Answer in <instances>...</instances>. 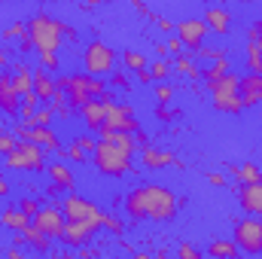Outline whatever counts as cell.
<instances>
[{"mask_svg": "<svg viewBox=\"0 0 262 259\" xmlns=\"http://www.w3.org/2000/svg\"><path fill=\"white\" fill-rule=\"evenodd\" d=\"M122 210L131 223H171L180 210V198L171 186L140 183V186L128 189Z\"/></svg>", "mask_w": 262, "mask_h": 259, "instance_id": "1", "label": "cell"}, {"mask_svg": "<svg viewBox=\"0 0 262 259\" xmlns=\"http://www.w3.org/2000/svg\"><path fill=\"white\" fill-rule=\"evenodd\" d=\"M98 143L92 149V165L101 177L110 180H122L134 171V156H137V140L128 131H110L101 128L98 131Z\"/></svg>", "mask_w": 262, "mask_h": 259, "instance_id": "2", "label": "cell"}, {"mask_svg": "<svg viewBox=\"0 0 262 259\" xmlns=\"http://www.w3.org/2000/svg\"><path fill=\"white\" fill-rule=\"evenodd\" d=\"M28 37L34 43V52H61V46L76 37V31L67 28L61 18L49 15L46 9H40L28 18Z\"/></svg>", "mask_w": 262, "mask_h": 259, "instance_id": "3", "label": "cell"}, {"mask_svg": "<svg viewBox=\"0 0 262 259\" xmlns=\"http://www.w3.org/2000/svg\"><path fill=\"white\" fill-rule=\"evenodd\" d=\"M207 92H210V104L216 113H229V116H241L244 104H241V92H238V76L232 70H226L223 76L210 79L207 82Z\"/></svg>", "mask_w": 262, "mask_h": 259, "instance_id": "4", "label": "cell"}, {"mask_svg": "<svg viewBox=\"0 0 262 259\" xmlns=\"http://www.w3.org/2000/svg\"><path fill=\"white\" fill-rule=\"evenodd\" d=\"M116 64H119V55H116V49L110 43H104L98 37L85 43V49H82V73H89V76H110L116 70Z\"/></svg>", "mask_w": 262, "mask_h": 259, "instance_id": "5", "label": "cell"}, {"mask_svg": "<svg viewBox=\"0 0 262 259\" xmlns=\"http://www.w3.org/2000/svg\"><path fill=\"white\" fill-rule=\"evenodd\" d=\"M3 159H6L3 165L9 171H21V174H40V171H46V149L37 146L34 140H18L15 149L6 153Z\"/></svg>", "mask_w": 262, "mask_h": 259, "instance_id": "6", "label": "cell"}, {"mask_svg": "<svg viewBox=\"0 0 262 259\" xmlns=\"http://www.w3.org/2000/svg\"><path fill=\"white\" fill-rule=\"evenodd\" d=\"M232 241L238 244L241 253L262 256V217H253V213L241 217L235 223V229H232Z\"/></svg>", "mask_w": 262, "mask_h": 259, "instance_id": "7", "label": "cell"}, {"mask_svg": "<svg viewBox=\"0 0 262 259\" xmlns=\"http://www.w3.org/2000/svg\"><path fill=\"white\" fill-rule=\"evenodd\" d=\"M61 210H64L67 220L95 223V226H101V217H104V207L101 204H95L92 198H85V195H79V192H67L61 198Z\"/></svg>", "mask_w": 262, "mask_h": 259, "instance_id": "8", "label": "cell"}, {"mask_svg": "<svg viewBox=\"0 0 262 259\" xmlns=\"http://www.w3.org/2000/svg\"><path fill=\"white\" fill-rule=\"evenodd\" d=\"M64 210H61V201L58 198H52L49 204H43L37 213H34V226L43 232V235H49L52 241H61V232H64Z\"/></svg>", "mask_w": 262, "mask_h": 259, "instance_id": "9", "label": "cell"}, {"mask_svg": "<svg viewBox=\"0 0 262 259\" xmlns=\"http://www.w3.org/2000/svg\"><path fill=\"white\" fill-rule=\"evenodd\" d=\"M15 137H18V140H34V143L43 146L46 153L64 156V146H61L58 134L52 131V125H28V122H18V125H15Z\"/></svg>", "mask_w": 262, "mask_h": 259, "instance_id": "10", "label": "cell"}, {"mask_svg": "<svg viewBox=\"0 0 262 259\" xmlns=\"http://www.w3.org/2000/svg\"><path fill=\"white\" fill-rule=\"evenodd\" d=\"M104 128L110 131H134L140 128V119H137V110L131 104H116V101H107V119H104Z\"/></svg>", "mask_w": 262, "mask_h": 259, "instance_id": "11", "label": "cell"}, {"mask_svg": "<svg viewBox=\"0 0 262 259\" xmlns=\"http://www.w3.org/2000/svg\"><path fill=\"white\" fill-rule=\"evenodd\" d=\"M55 82H58V89L64 92L67 104H70V107H76V110H79V107L92 98V92H89L92 76H89V73H70V76H58Z\"/></svg>", "mask_w": 262, "mask_h": 259, "instance_id": "12", "label": "cell"}, {"mask_svg": "<svg viewBox=\"0 0 262 259\" xmlns=\"http://www.w3.org/2000/svg\"><path fill=\"white\" fill-rule=\"evenodd\" d=\"M174 34L183 40V49L195 52L198 46L204 43V37H207L210 31H207L204 18H198V15H189V18H183V21H177V25H174Z\"/></svg>", "mask_w": 262, "mask_h": 259, "instance_id": "13", "label": "cell"}, {"mask_svg": "<svg viewBox=\"0 0 262 259\" xmlns=\"http://www.w3.org/2000/svg\"><path fill=\"white\" fill-rule=\"evenodd\" d=\"M101 226H95V223H79V220H67L64 223V232H61V244L70 247V250H79L82 244H92V238H95V232H98Z\"/></svg>", "mask_w": 262, "mask_h": 259, "instance_id": "14", "label": "cell"}, {"mask_svg": "<svg viewBox=\"0 0 262 259\" xmlns=\"http://www.w3.org/2000/svg\"><path fill=\"white\" fill-rule=\"evenodd\" d=\"M18 110H21V92L12 85V76L6 73V76H0V113L15 119Z\"/></svg>", "mask_w": 262, "mask_h": 259, "instance_id": "15", "label": "cell"}, {"mask_svg": "<svg viewBox=\"0 0 262 259\" xmlns=\"http://www.w3.org/2000/svg\"><path fill=\"white\" fill-rule=\"evenodd\" d=\"M238 92H241V104L244 107H256L262 104V73H244L238 76Z\"/></svg>", "mask_w": 262, "mask_h": 259, "instance_id": "16", "label": "cell"}, {"mask_svg": "<svg viewBox=\"0 0 262 259\" xmlns=\"http://www.w3.org/2000/svg\"><path fill=\"white\" fill-rule=\"evenodd\" d=\"M140 165H143L146 171H162V168H168V165H177V156H174L171 149H159V146L146 143V146L140 149Z\"/></svg>", "mask_w": 262, "mask_h": 259, "instance_id": "17", "label": "cell"}, {"mask_svg": "<svg viewBox=\"0 0 262 259\" xmlns=\"http://www.w3.org/2000/svg\"><path fill=\"white\" fill-rule=\"evenodd\" d=\"M238 186H241L238 189L241 210H247L253 217H262V180H256V183H238Z\"/></svg>", "mask_w": 262, "mask_h": 259, "instance_id": "18", "label": "cell"}, {"mask_svg": "<svg viewBox=\"0 0 262 259\" xmlns=\"http://www.w3.org/2000/svg\"><path fill=\"white\" fill-rule=\"evenodd\" d=\"M79 116H82V125L89 131H101L104 128V119H107V101L89 98V101L79 107Z\"/></svg>", "mask_w": 262, "mask_h": 259, "instance_id": "19", "label": "cell"}, {"mask_svg": "<svg viewBox=\"0 0 262 259\" xmlns=\"http://www.w3.org/2000/svg\"><path fill=\"white\" fill-rule=\"evenodd\" d=\"M204 25H207L210 34L226 37V34L232 31V12H229L226 6H207V9H204Z\"/></svg>", "mask_w": 262, "mask_h": 259, "instance_id": "20", "label": "cell"}, {"mask_svg": "<svg viewBox=\"0 0 262 259\" xmlns=\"http://www.w3.org/2000/svg\"><path fill=\"white\" fill-rule=\"evenodd\" d=\"M46 174H49V180L61 192H73L76 189V177H73V171H70L67 162H46Z\"/></svg>", "mask_w": 262, "mask_h": 259, "instance_id": "21", "label": "cell"}, {"mask_svg": "<svg viewBox=\"0 0 262 259\" xmlns=\"http://www.w3.org/2000/svg\"><path fill=\"white\" fill-rule=\"evenodd\" d=\"M34 92L40 101H52V95L58 92V82L46 67H34Z\"/></svg>", "mask_w": 262, "mask_h": 259, "instance_id": "22", "label": "cell"}, {"mask_svg": "<svg viewBox=\"0 0 262 259\" xmlns=\"http://www.w3.org/2000/svg\"><path fill=\"white\" fill-rule=\"evenodd\" d=\"M12 85L21 92V95H28V92H34V70L25 64V61H15V67H12Z\"/></svg>", "mask_w": 262, "mask_h": 259, "instance_id": "23", "label": "cell"}, {"mask_svg": "<svg viewBox=\"0 0 262 259\" xmlns=\"http://www.w3.org/2000/svg\"><path fill=\"white\" fill-rule=\"evenodd\" d=\"M21 232H25V241H28L37 253H49V250H52V238H49V235H43V232L34 226V220H31Z\"/></svg>", "mask_w": 262, "mask_h": 259, "instance_id": "24", "label": "cell"}, {"mask_svg": "<svg viewBox=\"0 0 262 259\" xmlns=\"http://www.w3.org/2000/svg\"><path fill=\"white\" fill-rule=\"evenodd\" d=\"M0 223H3L6 229H12V232H21V229L31 223V217H28L25 210H18V207H6V210H0Z\"/></svg>", "mask_w": 262, "mask_h": 259, "instance_id": "25", "label": "cell"}, {"mask_svg": "<svg viewBox=\"0 0 262 259\" xmlns=\"http://www.w3.org/2000/svg\"><path fill=\"white\" fill-rule=\"evenodd\" d=\"M171 70H174V73H183V76H189V79H201V67H195V61H192L189 55H174V58H171Z\"/></svg>", "mask_w": 262, "mask_h": 259, "instance_id": "26", "label": "cell"}, {"mask_svg": "<svg viewBox=\"0 0 262 259\" xmlns=\"http://www.w3.org/2000/svg\"><path fill=\"white\" fill-rule=\"evenodd\" d=\"M119 64H122V70L137 73V70L149 67V61H146V55H143V52H137V49H125V52H122V58H119Z\"/></svg>", "mask_w": 262, "mask_h": 259, "instance_id": "27", "label": "cell"}, {"mask_svg": "<svg viewBox=\"0 0 262 259\" xmlns=\"http://www.w3.org/2000/svg\"><path fill=\"white\" fill-rule=\"evenodd\" d=\"M207 253L210 256H238L241 250H238V244L232 238H216V241L207 244Z\"/></svg>", "mask_w": 262, "mask_h": 259, "instance_id": "28", "label": "cell"}, {"mask_svg": "<svg viewBox=\"0 0 262 259\" xmlns=\"http://www.w3.org/2000/svg\"><path fill=\"white\" fill-rule=\"evenodd\" d=\"M238 183H256V180H262V168L256 165V162H244V165H238V171L232 174Z\"/></svg>", "mask_w": 262, "mask_h": 259, "instance_id": "29", "label": "cell"}, {"mask_svg": "<svg viewBox=\"0 0 262 259\" xmlns=\"http://www.w3.org/2000/svg\"><path fill=\"white\" fill-rule=\"evenodd\" d=\"M25 37H28V21H9L0 34V40H6V43H18Z\"/></svg>", "mask_w": 262, "mask_h": 259, "instance_id": "30", "label": "cell"}, {"mask_svg": "<svg viewBox=\"0 0 262 259\" xmlns=\"http://www.w3.org/2000/svg\"><path fill=\"white\" fill-rule=\"evenodd\" d=\"M244 52H247V70L250 73H262V49L253 43V40H247V46H244Z\"/></svg>", "mask_w": 262, "mask_h": 259, "instance_id": "31", "label": "cell"}, {"mask_svg": "<svg viewBox=\"0 0 262 259\" xmlns=\"http://www.w3.org/2000/svg\"><path fill=\"white\" fill-rule=\"evenodd\" d=\"M101 229H107L110 235H116V238H122V232H125V223L116 217V213H110V210H104V217H101Z\"/></svg>", "mask_w": 262, "mask_h": 259, "instance_id": "32", "label": "cell"}, {"mask_svg": "<svg viewBox=\"0 0 262 259\" xmlns=\"http://www.w3.org/2000/svg\"><path fill=\"white\" fill-rule=\"evenodd\" d=\"M156 89H152V98H156V104H171L174 101V85L168 82V79H162V82H152Z\"/></svg>", "mask_w": 262, "mask_h": 259, "instance_id": "33", "label": "cell"}, {"mask_svg": "<svg viewBox=\"0 0 262 259\" xmlns=\"http://www.w3.org/2000/svg\"><path fill=\"white\" fill-rule=\"evenodd\" d=\"M229 70V58L223 55V58H216V61H210V64L201 70V76H204V82H210V79H216V76H223Z\"/></svg>", "mask_w": 262, "mask_h": 259, "instance_id": "34", "label": "cell"}, {"mask_svg": "<svg viewBox=\"0 0 262 259\" xmlns=\"http://www.w3.org/2000/svg\"><path fill=\"white\" fill-rule=\"evenodd\" d=\"M149 73H152V79L156 82H162V79H168L174 70H171V58H156L152 64H149Z\"/></svg>", "mask_w": 262, "mask_h": 259, "instance_id": "35", "label": "cell"}, {"mask_svg": "<svg viewBox=\"0 0 262 259\" xmlns=\"http://www.w3.org/2000/svg\"><path fill=\"white\" fill-rule=\"evenodd\" d=\"M52 119H55V107H37L31 125H52Z\"/></svg>", "mask_w": 262, "mask_h": 259, "instance_id": "36", "label": "cell"}, {"mask_svg": "<svg viewBox=\"0 0 262 259\" xmlns=\"http://www.w3.org/2000/svg\"><path fill=\"white\" fill-rule=\"evenodd\" d=\"M15 207H18V210H25V213L34 220V213L40 210V201H37V195L31 192V195H25V198H18V204H15Z\"/></svg>", "mask_w": 262, "mask_h": 259, "instance_id": "37", "label": "cell"}, {"mask_svg": "<svg viewBox=\"0 0 262 259\" xmlns=\"http://www.w3.org/2000/svg\"><path fill=\"white\" fill-rule=\"evenodd\" d=\"M15 143H18V137H15V131H0V156H6V153H12L15 149Z\"/></svg>", "mask_w": 262, "mask_h": 259, "instance_id": "38", "label": "cell"}, {"mask_svg": "<svg viewBox=\"0 0 262 259\" xmlns=\"http://www.w3.org/2000/svg\"><path fill=\"white\" fill-rule=\"evenodd\" d=\"M195 55L201 58V61H216V58L226 55V49H213V46H204V43H201V46L195 49Z\"/></svg>", "mask_w": 262, "mask_h": 259, "instance_id": "39", "label": "cell"}, {"mask_svg": "<svg viewBox=\"0 0 262 259\" xmlns=\"http://www.w3.org/2000/svg\"><path fill=\"white\" fill-rule=\"evenodd\" d=\"M64 156H67V162H89V153H85L76 140H70V146L64 149Z\"/></svg>", "mask_w": 262, "mask_h": 259, "instance_id": "40", "label": "cell"}, {"mask_svg": "<svg viewBox=\"0 0 262 259\" xmlns=\"http://www.w3.org/2000/svg\"><path fill=\"white\" fill-rule=\"evenodd\" d=\"M156 119L168 125V122H174V119H177V110H174L171 104H156Z\"/></svg>", "mask_w": 262, "mask_h": 259, "instance_id": "41", "label": "cell"}, {"mask_svg": "<svg viewBox=\"0 0 262 259\" xmlns=\"http://www.w3.org/2000/svg\"><path fill=\"white\" fill-rule=\"evenodd\" d=\"M40 55V67H46L49 73H58V52H37Z\"/></svg>", "mask_w": 262, "mask_h": 259, "instance_id": "42", "label": "cell"}, {"mask_svg": "<svg viewBox=\"0 0 262 259\" xmlns=\"http://www.w3.org/2000/svg\"><path fill=\"white\" fill-rule=\"evenodd\" d=\"M73 140H76V143H79V146H82V149H85L89 156H92V149H95V143H98V140H95L92 134H76Z\"/></svg>", "mask_w": 262, "mask_h": 259, "instance_id": "43", "label": "cell"}, {"mask_svg": "<svg viewBox=\"0 0 262 259\" xmlns=\"http://www.w3.org/2000/svg\"><path fill=\"white\" fill-rule=\"evenodd\" d=\"M156 28H159L162 34H171V31H174V21L165 18V15H159V18H156Z\"/></svg>", "mask_w": 262, "mask_h": 259, "instance_id": "44", "label": "cell"}, {"mask_svg": "<svg viewBox=\"0 0 262 259\" xmlns=\"http://www.w3.org/2000/svg\"><path fill=\"white\" fill-rule=\"evenodd\" d=\"M180 49H183V40H180L177 34L168 37V52H171V55H180Z\"/></svg>", "mask_w": 262, "mask_h": 259, "instance_id": "45", "label": "cell"}, {"mask_svg": "<svg viewBox=\"0 0 262 259\" xmlns=\"http://www.w3.org/2000/svg\"><path fill=\"white\" fill-rule=\"evenodd\" d=\"M137 82H143V85H152V82H156V79H152V73H149V67L137 70Z\"/></svg>", "mask_w": 262, "mask_h": 259, "instance_id": "46", "label": "cell"}, {"mask_svg": "<svg viewBox=\"0 0 262 259\" xmlns=\"http://www.w3.org/2000/svg\"><path fill=\"white\" fill-rule=\"evenodd\" d=\"M207 183H210V186H226L229 180H226V174H216V171H213V174H207Z\"/></svg>", "mask_w": 262, "mask_h": 259, "instance_id": "47", "label": "cell"}, {"mask_svg": "<svg viewBox=\"0 0 262 259\" xmlns=\"http://www.w3.org/2000/svg\"><path fill=\"white\" fill-rule=\"evenodd\" d=\"M180 256H186V259H195L198 256V250L192 247V244H180V250H177Z\"/></svg>", "mask_w": 262, "mask_h": 259, "instance_id": "48", "label": "cell"}, {"mask_svg": "<svg viewBox=\"0 0 262 259\" xmlns=\"http://www.w3.org/2000/svg\"><path fill=\"white\" fill-rule=\"evenodd\" d=\"M9 189H12V186H9V180H6V174H3V168H0V198H6Z\"/></svg>", "mask_w": 262, "mask_h": 259, "instance_id": "49", "label": "cell"}, {"mask_svg": "<svg viewBox=\"0 0 262 259\" xmlns=\"http://www.w3.org/2000/svg\"><path fill=\"white\" fill-rule=\"evenodd\" d=\"M110 76H113V85H119V89H122V85H128V76H125V73H116V70H113Z\"/></svg>", "mask_w": 262, "mask_h": 259, "instance_id": "50", "label": "cell"}, {"mask_svg": "<svg viewBox=\"0 0 262 259\" xmlns=\"http://www.w3.org/2000/svg\"><path fill=\"white\" fill-rule=\"evenodd\" d=\"M156 55H159V58H168V55H171V52H168V43H156Z\"/></svg>", "mask_w": 262, "mask_h": 259, "instance_id": "51", "label": "cell"}, {"mask_svg": "<svg viewBox=\"0 0 262 259\" xmlns=\"http://www.w3.org/2000/svg\"><path fill=\"white\" fill-rule=\"evenodd\" d=\"M85 6H104V3H113V0H82Z\"/></svg>", "mask_w": 262, "mask_h": 259, "instance_id": "52", "label": "cell"}, {"mask_svg": "<svg viewBox=\"0 0 262 259\" xmlns=\"http://www.w3.org/2000/svg\"><path fill=\"white\" fill-rule=\"evenodd\" d=\"M6 253H9V259H21V250H18V247H12V250H6Z\"/></svg>", "mask_w": 262, "mask_h": 259, "instance_id": "53", "label": "cell"}, {"mask_svg": "<svg viewBox=\"0 0 262 259\" xmlns=\"http://www.w3.org/2000/svg\"><path fill=\"white\" fill-rule=\"evenodd\" d=\"M0 67H6V49L0 46Z\"/></svg>", "mask_w": 262, "mask_h": 259, "instance_id": "54", "label": "cell"}, {"mask_svg": "<svg viewBox=\"0 0 262 259\" xmlns=\"http://www.w3.org/2000/svg\"><path fill=\"white\" fill-rule=\"evenodd\" d=\"M40 3H64V0H40Z\"/></svg>", "mask_w": 262, "mask_h": 259, "instance_id": "55", "label": "cell"}, {"mask_svg": "<svg viewBox=\"0 0 262 259\" xmlns=\"http://www.w3.org/2000/svg\"><path fill=\"white\" fill-rule=\"evenodd\" d=\"M241 3H262V0H241Z\"/></svg>", "mask_w": 262, "mask_h": 259, "instance_id": "56", "label": "cell"}, {"mask_svg": "<svg viewBox=\"0 0 262 259\" xmlns=\"http://www.w3.org/2000/svg\"><path fill=\"white\" fill-rule=\"evenodd\" d=\"M0 131H3V113H0Z\"/></svg>", "mask_w": 262, "mask_h": 259, "instance_id": "57", "label": "cell"}, {"mask_svg": "<svg viewBox=\"0 0 262 259\" xmlns=\"http://www.w3.org/2000/svg\"><path fill=\"white\" fill-rule=\"evenodd\" d=\"M0 201H3V198H0ZM0 210H3V204H0Z\"/></svg>", "mask_w": 262, "mask_h": 259, "instance_id": "58", "label": "cell"}]
</instances>
